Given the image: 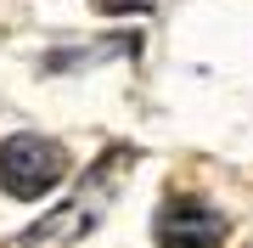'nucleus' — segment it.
<instances>
[{
	"label": "nucleus",
	"mask_w": 253,
	"mask_h": 248,
	"mask_svg": "<svg viewBox=\"0 0 253 248\" xmlns=\"http://www.w3.org/2000/svg\"><path fill=\"white\" fill-rule=\"evenodd\" d=\"M135 51H141V34H113V40H96V46H84V51H56V56H45V68H51V74H68V68L113 62V56H135Z\"/></svg>",
	"instance_id": "20e7f679"
},
{
	"label": "nucleus",
	"mask_w": 253,
	"mask_h": 248,
	"mask_svg": "<svg viewBox=\"0 0 253 248\" xmlns=\"http://www.w3.org/2000/svg\"><path fill=\"white\" fill-rule=\"evenodd\" d=\"M68 175V147L40 130H17L0 141V192H11L17 203H40L45 192H56Z\"/></svg>",
	"instance_id": "f03ea898"
},
{
	"label": "nucleus",
	"mask_w": 253,
	"mask_h": 248,
	"mask_svg": "<svg viewBox=\"0 0 253 248\" xmlns=\"http://www.w3.org/2000/svg\"><path fill=\"white\" fill-rule=\"evenodd\" d=\"M129 169H135V147H107L90 164V175L73 186L68 203H56L45 220H34V226L23 231V248H73L79 237H90V231L101 226V214L113 209L118 181H124Z\"/></svg>",
	"instance_id": "f257e3e1"
},
{
	"label": "nucleus",
	"mask_w": 253,
	"mask_h": 248,
	"mask_svg": "<svg viewBox=\"0 0 253 248\" xmlns=\"http://www.w3.org/2000/svg\"><path fill=\"white\" fill-rule=\"evenodd\" d=\"M152 237L158 248H225L231 220L197 192H174L163 198V209L152 214Z\"/></svg>",
	"instance_id": "7ed1b4c3"
}]
</instances>
